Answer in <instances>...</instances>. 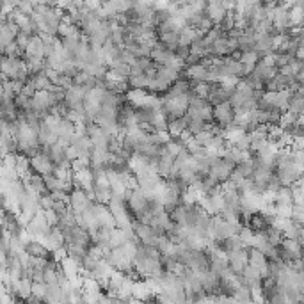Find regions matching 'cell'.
<instances>
[{"mask_svg":"<svg viewBox=\"0 0 304 304\" xmlns=\"http://www.w3.org/2000/svg\"><path fill=\"white\" fill-rule=\"evenodd\" d=\"M68 203L75 214H84V212H87L89 208H93V205L96 201H94L93 194H89L87 191H84V189H73L71 194H69Z\"/></svg>","mask_w":304,"mask_h":304,"instance_id":"cell-1","label":"cell"},{"mask_svg":"<svg viewBox=\"0 0 304 304\" xmlns=\"http://www.w3.org/2000/svg\"><path fill=\"white\" fill-rule=\"evenodd\" d=\"M249 247L251 245H245L242 249L233 251V253L228 255V258H230V269L233 274H239V276L244 274L245 267L249 265Z\"/></svg>","mask_w":304,"mask_h":304,"instance_id":"cell-2","label":"cell"},{"mask_svg":"<svg viewBox=\"0 0 304 304\" xmlns=\"http://www.w3.org/2000/svg\"><path fill=\"white\" fill-rule=\"evenodd\" d=\"M214 116H216V121L226 130V128L235 123V109H233V105L230 102H224L221 105L214 107Z\"/></svg>","mask_w":304,"mask_h":304,"instance_id":"cell-3","label":"cell"},{"mask_svg":"<svg viewBox=\"0 0 304 304\" xmlns=\"http://www.w3.org/2000/svg\"><path fill=\"white\" fill-rule=\"evenodd\" d=\"M30 166H32V169H34L36 173H40V174H52V173H55V164L54 160L48 157V155H44L43 152L40 153V155H36V157L30 158Z\"/></svg>","mask_w":304,"mask_h":304,"instance_id":"cell-4","label":"cell"},{"mask_svg":"<svg viewBox=\"0 0 304 304\" xmlns=\"http://www.w3.org/2000/svg\"><path fill=\"white\" fill-rule=\"evenodd\" d=\"M174 155H171V153L167 152V150H164L162 153H160V157L157 158V169H158V174L164 178V180H167L169 176H173L174 174Z\"/></svg>","mask_w":304,"mask_h":304,"instance_id":"cell-5","label":"cell"},{"mask_svg":"<svg viewBox=\"0 0 304 304\" xmlns=\"http://www.w3.org/2000/svg\"><path fill=\"white\" fill-rule=\"evenodd\" d=\"M249 263L260 270L261 276H267V272H269V258L256 247H249Z\"/></svg>","mask_w":304,"mask_h":304,"instance_id":"cell-6","label":"cell"},{"mask_svg":"<svg viewBox=\"0 0 304 304\" xmlns=\"http://www.w3.org/2000/svg\"><path fill=\"white\" fill-rule=\"evenodd\" d=\"M228 13H230V9L226 7L222 0H214V2H210V4H208V7H206V15L210 16L216 25L219 23V22H221L222 18L228 15Z\"/></svg>","mask_w":304,"mask_h":304,"instance_id":"cell-7","label":"cell"},{"mask_svg":"<svg viewBox=\"0 0 304 304\" xmlns=\"http://www.w3.org/2000/svg\"><path fill=\"white\" fill-rule=\"evenodd\" d=\"M189 121H191L189 114H185V116H182V118L169 119V127H167V132H169L171 139L180 137V135H182V133L185 132L187 128H189Z\"/></svg>","mask_w":304,"mask_h":304,"instance_id":"cell-8","label":"cell"},{"mask_svg":"<svg viewBox=\"0 0 304 304\" xmlns=\"http://www.w3.org/2000/svg\"><path fill=\"white\" fill-rule=\"evenodd\" d=\"M64 251H66V255L71 256V258L79 261L80 265H82L84 258L89 255V247H86V245H82V244H77V242H66Z\"/></svg>","mask_w":304,"mask_h":304,"instance_id":"cell-9","label":"cell"},{"mask_svg":"<svg viewBox=\"0 0 304 304\" xmlns=\"http://www.w3.org/2000/svg\"><path fill=\"white\" fill-rule=\"evenodd\" d=\"M288 25L292 29H304V7L303 5H290Z\"/></svg>","mask_w":304,"mask_h":304,"instance_id":"cell-10","label":"cell"},{"mask_svg":"<svg viewBox=\"0 0 304 304\" xmlns=\"http://www.w3.org/2000/svg\"><path fill=\"white\" fill-rule=\"evenodd\" d=\"M212 57H230L231 55V46H230V41H228V36H222L216 43L212 44Z\"/></svg>","mask_w":304,"mask_h":304,"instance_id":"cell-11","label":"cell"},{"mask_svg":"<svg viewBox=\"0 0 304 304\" xmlns=\"http://www.w3.org/2000/svg\"><path fill=\"white\" fill-rule=\"evenodd\" d=\"M242 278H244V283L245 284H249L251 288L253 286H261V272L256 267H253V265H247L245 267V270H244V274H242Z\"/></svg>","mask_w":304,"mask_h":304,"instance_id":"cell-12","label":"cell"},{"mask_svg":"<svg viewBox=\"0 0 304 304\" xmlns=\"http://www.w3.org/2000/svg\"><path fill=\"white\" fill-rule=\"evenodd\" d=\"M274 203H281V205H294L295 203L294 189H292V187L283 185L280 191L274 194Z\"/></svg>","mask_w":304,"mask_h":304,"instance_id":"cell-13","label":"cell"},{"mask_svg":"<svg viewBox=\"0 0 304 304\" xmlns=\"http://www.w3.org/2000/svg\"><path fill=\"white\" fill-rule=\"evenodd\" d=\"M185 75L192 80H206L208 75V68L205 64H192V66H185Z\"/></svg>","mask_w":304,"mask_h":304,"instance_id":"cell-14","label":"cell"},{"mask_svg":"<svg viewBox=\"0 0 304 304\" xmlns=\"http://www.w3.org/2000/svg\"><path fill=\"white\" fill-rule=\"evenodd\" d=\"M128 87L130 89H146L150 87V82H152V77H148L146 73L144 75H130L127 79Z\"/></svg>","mask_w":304,"mask_h":304,"instance_id":"cell-15","label":"cell"},{"mask_svg":"<svg viewBox=\"0 0 304 304\" xmlns=\"http://www.w3.org/2000/svg\"><path fill=\"white\" fill-rule=\"evenodd\" d=\"M288 110L290 112H294L295 116H301L304 114V93H294L292 94V98H290L288 103Z\"/></svg>","mask_w":304,"mask_h":304,"instance_id":"cell-16","label":"cell"},{"mask_svg":"<svg viewBox=\"0 0 304 304\" xmlns=\"http://www.w3.org/2000/svg\"><path fill=\"white\" fill-rule=\"evenodd\" d=\"M217 27H219V29H221L222 32H226V34H228L230 30L235 29V27H237V22H235V11L230 9V13H228V15H226L224 18H222V20L219 22V23H217Z\"/></svg>","mask_w":304,"mask_h":304,"instance_id":"cell-17","label":"cell"},{"mask_svg":"<svg viewBox=\"0 0 304 304\" xmlns=\"http://www.w3.org/2000/svg\"><path fill=\"white\" fill-rule=\"evenodd\" d=\"M185 148L189 150V152H191V155H194L196 158L205 157V155H210V153H208V146H203V144H199L196 139H192V141L189 142Z\"/></svg>","mask_w":304,"mask_h":304,"instance_id":"cell-18","label":"cell"},{"mask_svg":"<svg viewBox=\"0 0 304 304\" xmlns=\"http://www.w3.org/2000/svg\"><path fill=\"white\" fill-rule=\"evenodd\" d=\"M214 137H216V135L210 132V128H208V127H206L203 132H199V133H196V135H194V139H196L199 144H203V146H210L212 141H214Z\"/></svg>","mask_w":304,"mask_h":304,"instance_id":"cell-19","label":"cell"},{"mask_svg":"<svg viewBox=\"0 0 304 304\" xmlns=\"http://www.w3.org/2000/svg\"><path fill=\"white\" fill-rule=\"evenodd\" d=\"M73 171H84V169H91V158L89 157H79L71 162Z\"/></svg>","mask_w":304,"mask_h":304,"instance_id":"cell-20","label":"cell"},{"mask_svg":"<svg viewBox=\"0 0 304 304\" xmlns=\"http://www.w3.org/2000/svg\"><path fill=\"white\" fill-rule=\"evenodd\" d=\"M189 118H191V116H189ZM206 127H208V123H205L203 119H192L191 118V121H189V128H187V130H191V132L196 135V133L203 132Z\"/></svg>","mask_w":304,"mask_h":304,"instance_id":"cell-21","label":"cell"},{"mask_svg":"<svg viewBox=\"0 0 304 304\" xmlns=\"http://www.w3.org/2000/svg\"><path fill=\"white\" fill-rule=\"evenodd\" d=\"M30 40H32V36L27 34V32H23V30H20V32L16 34V38H15L16 44H18V46H20L22 50H27V48H29Z\"/></svg>","mask_w":304,"mask_h":304,"instance_id":"cell-22","label":"cell"},{"mask_svg":"<svg viewBox=\"0 0 304 304\" xmlns=\"http://www.w3.org/2000/svg\"><path fill=\"white\" fill-rule=\"evenodd\" d=\"M292 206L294 205H281V203H276V216L292 217Z\"/></svg>","mask_w":304,"mask_h":304,"instance_id":"cell-23","label":"cell"},{"mask_svg":"<svg viewBox=\"0 0 304 304\" xmlns=\"http://www.w3.org/2000/svg\"><path fill=\"white\" fill-rule=\"evenodd\" d=\"M174 54H176V57H180V59L185 61L189 55H191V46H187V44H180L176 50H174Z\"/></svg>","mask_w":304,"mask_h":304,"instance_id":"cell-24","label":"cell"},{"mask_svg":"<svg viewBox=\"0 0 304 304\" xmlns=\"http://www.w3.org/2000/svg\"><path fill=\"white\" fill-rule=\"evenodd\" d=\"M295 59L304 61V43L299 44V48H297V52H295Z\"/></svg>","mask_w":304,"mask_h":304,"instance_id":"cell-25","label":"cell"},{"mask_svg":"<svg viewBox=\"0 0 304 304\" xmlns=\"http://www.w3.org/2000/svg\"><path fill=\"white\" fill-rule=\"evenodd\" d=\"M303 63H304V61H303Z\"/></svg>","mask_w":304,"mask_h":304,"instance_id":"cell-26","label":"cell"}]
</instances>
